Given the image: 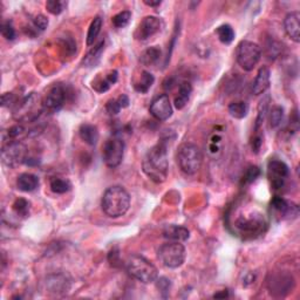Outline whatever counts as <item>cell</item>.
I'll return each mask as SVG.
<instances>
[{"label":"cell","mask_w":300,"mask_h":300,"mask_svg":"<svg viewBox=\"0 0 300 300\" xmlns=\"http://www.w3.org/2000/svg\"><path fill=\"white\" fill-rule=\"evenodd\" d=\"M232 227L236 236L243 239H254L262 236L266 231V216L256 207L238 210L237 216L233 219Z\"/></svg>","instance_id":"6da1fadb"},{"label":"cell","mask_w":300,"mask_h":300,"mask_svg":"<svg viewBox=\"0 0 300 300\" xmlns=\"http://www.w3.org/2000/svg\"><path fill=\"white\" fill-rule=\"evenodd\" d=\"M142 168L144 173L155 183H163L167 179L169 161L167 146L163 142L148 150L143 158Z\"/></svg>","instance_id":"7a4b0ae2"},{"label":"cell","mask_w":300,"mask_h":300,"mask_svg":"<svg viewBox=\"0 0 300 300\" xmlns=\"http://www.w3.org/2000/svg\"><path fill=\"white\" fill-rule=\"evenodd\" d=\"M101 207L110 218H118L127 214L130 208V196L125 188L115 186L104 191Z\"/></svg>","instance_id":"3957f363"},{"label":"cell","mask_w":300,"mask_h":300,"mask_svg":"<svg viewBox=\"0 0 300 300\" xmlns=\"http://www.w3.org/2000/svg\"><path fill=\"white\" fill-rule=\"evenodd\" d=\"M128 273L134 279L141 281L143 284L154 283L158 278V271L153 263L149 262L142 256H130L126 263Z\"/></svg>","instance_id":"277c9868"},{"label":"cell","mask_w":300,"mask_h":300,"mask_svg":"<svg viewBox=\"0 0 300 300\" xmlns=\"http://www.w3.org/2000/svg\"><path fill=\"white\" fill-rule=\"evenodd\" d=\"M177 163L187 175H195L203 163V155L200 148L191 142L181 144L177 151Z\"/></svg>","instance_id":"5b68a950"},{"label":"cell","mask_w":300,"mask_h":300,"mask_svg":"<svg viewBox=\"0 0 300 300\" xmlns=\"http://www.w3.org/2000/svg\"><path fill=\"white\" fill-rule=\"evenodd\" d=\"M262 57V48L259 45L249 40H242L237 46L236 59L244 71L251 72L257 66Z\"/></svg>","instance_id":"8992f818"},{"label":"cell","mask_w":300,"mask_h":300,"mask_svg":"<svg viewBox=\"0 0 300 300\" xmlns=\"http://www.w3.org/2000/svg\"><path fill=\"white\" fill-rule=\"evenodd\" d=\"M157 255L163 265L170 269H177L182 266L187 256L186 248L183 244H181V242L170 241L158 249Z\"/></svg>","instance_id":"52a82bcc"},{"label":"cell","mask_w":300,"mask_h":300,"mask_svg":"<svg viewBox=\"0 0 300 300\" xmlns=\"http://www.w3.org/2000/svg\"><path fill=\"white\" fill-rule=\"evenodd\" d=\"M125 155V142L120 137L113 136L106 141L102 150L103 162L107 167L116 168L122 163Z\"/></svg>","instance_id":"ba28073f"},{"label":"cell","mask_w":300,"mask_h":300,"mask_svg":"<svg viewBox=\"0 0 300 300\" xmlns=\"http://www.w3.org/2000/svg\"><path fill=\"white\" fill-rule=\"evenodd\" d=\"M27 158L26 146L21 142H17V141L7 143L6 146H4L2 150V160L4 164H6L7 167L14 168L23 163H26Z\"/></svg>","instance_id":"9c48e42d"},{"label":"cell","mask_w":300,"mask_h":300,"mask_svg":"<svg viewBox=\"0 0 300 300\" xmlns=\"http://www.w3.org/2000/svg\"><path fill=\"white\" fill-rule=\"evenodd\" d=\"M267 177L273 190H281L290 177L288 165L280 160H270L267 163Z\"/></svg>","instance_id":"30bf717a"},{"label":"cell","mask_w":300,"mask_h":300,"mask_svg":"<svg viewBox=\"0 0 300 300\" xmlns=\"http://www.w3.org/2000/svg\"><path fill=\"white\" fill-rule=\"evenodd\" d=\"M163 26L164 23L161 18L155 16H148L143 18V20L139 24L135 33H134V37H135L136 40L146 41L151 37H154L155 34L160 33Z\"/></svg>","instance_id":"8fae6325"},{"label":"cell","mask_w":300,"mask_h":300,"mask_svg":"<svg viewBox=\"0 0 300 300\" xmlns=\"http://www.w3.org/2000/svg\"><path fill=\"white\" fill-rule=\"evenodd\" d=\"M271 209H272L273 215L279 219H294L299 215L298 205L280 196H274L272 198Z\"/></svg>","instance_id":"7c38bea8"},{"label":"cell","mask_w":300,"mask_h":300,"mask_svg":"<svg viewBox=\"0 0 300 300\" xmlns=\"http://www.w3.org/2000/svg\"><path fill=\"white\" fill-rule=\"evenodd\" d=\"M149 111L158 121H167L172 115V106L167 94H161L150 103Z\"/></svg>","instance_id":"4fadbf2b"},{"label":"cell","mask_w":300,"mask_h":300,"mask_svg":"<svg viewBox=\"0 0 300 300\" xmlns=\"http://www.w3.org/2000/svg\"><path fill=\"white\" fill-rule=\"evenodd\" d=\"M66 89L63 85H55L49 89L47 95L43 100L42 106L45 109L49 111H57L64 107L65 101H66Z\"/></svg>","instance_id":"5bb4252c"},{"label":"cell","mask_w":300,"mask_h":300,"mask_svg":"<svg viewBox=\"0 0 300 300\" xmlns=\"http://www.w3.org/2000/svg\"><path fill=\"white\" fill-rule=\"evenodd\" d=\"M285 32L294 42H300V13L298 11L288 13L284 20Z\"/></svg>","instance_id":"9a60e30c"},{"label":"cell","mask_w":300,"mask_h":300,"mask_svg":"<svg viewBox=\"0 0 300 300\" xmlns=\"http://www.w3.org/2000/svg\"><path fill=\"white\" fill-rule=\"evenodd\" d=\"M224 137L223 133L219 130L212 132L208 139V143L205 148H207L208 156L212 158V160H217L220 157V155L223 154V147H224Z\"/></svg>","instance_id":"2e32d148"},{"label":"cell","mask_w":300,"mask_h":300,"mask_svg":"<svg viewBox=\"0 0 300 300\" xmlns=\"http://www.w3.org/2000/svg\"><path fill=\"white\" fill-rule=\"evenodd\" d=\"M271 72L270 68L263 66L259 68L257 77H256L254 85H252V94L254 95H262L270 88Z\"/></svg>","instance_id":"e0dca14e"},{"label":"cell","mask_w":300,"mask_h":300,"mask_svg":"<svg viewBox=\"0 0 300 300\" xmlns=\"http://www.w3.org/2000/svg\"><path fill=\"white\" fill-rule=\"evenodd\" d=\"M293 285V279L291 276H281V274H277L273 276L272 279L269 281V287L271 290V293H276L278 292L280 295H283L287 292H290Z\"/></svg>","instance_id":"ac0fdd59"},{"label":"cell","mask_w":300,"mask_h":300,"mask_svg":"<svg viewBox=\"0 0 300 300\" xmlns=\"http://www.w3.org/2000/svg\"><path fill=\"white\" fill-rule=\"evenodd\" d=\"M39 183H40L39 182V177L31 172L21 173L17 178L18 189L23 191V193H32V191L37 190Z\"/></svg>","instance_id":"d6986e66"},{"label":"cell","mask_w":300,"mask_h":300,"mask_svg":"<svg viewBox=\"0 0 300 300\" xmlns=\"http://www.w3.org/2000/svg\"><path fill=\"white\" fill-rule=\"evenodd\" d=\"M163 237L170 242H184L190 237V232L184 226L168 225L163 230Z\"/></svg>","instance_id":"ffe728a7"},{"label":"cell","mask_w":300,"mask_h":300,"mask_svg":"<svg viewBox=\"0 0 300 300\" xmlns=\"http://www.w3.org/2000/svg\"><path fill=\"white\" fill-rule=\"evenodd\" d=\"M79 135H80V139L84 141L85 143L89 144V146H95L100 137L99 129H97L96 126L89 124H84L80 126Z\"/></svg>","instance_id":"44dd1931"},{"label":"cell","mask_w":300,"mask_h":300,"mask_svg":"<svg viewBox=\"0 0 300 300\" xmlns=\"http://www.w3.org/2000/svg\"><path fill=\"white\" fill-rule=\"evenodd\" d=\"M191 93H193V86L189 81H183L179 85L178 95L175 97V107L177 109H183L187 106V103L189 102Z\"/></svg>","instance_id":"7402d4cb"},{"label":"cell","mask_w":300,"mask_h":300,"mask_svg":"<svg viewBox=\"0 0 300 300\" xmlns=\"http://www.w3.org/2000/svg\"><path fill=\"white\" fill-rule=\"evenodd\" d=\"M47 285H48L49 290L52 292H67L71 286L70 281L63 274H56V276H52L48 278Z\"/></svg>","instance_id":"603a6c76"},{"label":"cell","mask_w":300,"mask_h":300,"mask_svg":"<svg viewBox=\"0 0 300 300\" xmlns=\"http://www.w3.org/2000/svg\"><path fill=\"white\" fill-rule=\"evenodd\" d=\"M154 82H155L154 75L149 73V72L143 71L140 75V79L136 81V84L134 85V87H135L136 92H139L141 94H146L148 93V90L151 88V86L154 85Z\"/></svg>","instance_id":"cb8c5ba5"},{"label":"cell","mask_w":300,"mask_h":300,"mask_svg":"<svg viewBox=\"0 0 300 300\" xmlns=\"http://www.w3.org/2000/svg\"><path fill=\"white\" fill-rule=\"evenodd\" d=\"M103 20L101 17H95L90 23V26L88 28V33H87V45L92 46L99 37L101 28H102Z\"/></svg>","instance_id":"d4e9b609"},{"label":"cell","mask_w":300,"mask_h":300,"mask_svg":"<svg viewBox=\"0 0 300 300\" xmlns=\"http://www.w3.org/2000/svg\"><path fill=\"white\" fill-rule=\"evenodd\" d=\"M227 109H229L231 116L242 120L249 113V104L245 101H234V102L229 104Z\"/></svg>","instance_id":"484cf974"},{"label":"cell","mask_w":300,"mask_h":300,"mask_svg":"<svg viewBox=\"0 0 300 300\" xmlns=\"http://www.w3.org/2000/svg\"><path fill=\"white\" fill-rule=\"evenodd\" d=\"M161 57V49L158 48L157 46H153L147 48L144 52L141 54V63L146 66H151V65H155L160 60Z\"/></svg>","instance_id":"4316f807"},{"label":"cell","mask_w":300,"mask_h":300,"mask_svg":"<svg viewBox=\"0 0 300 300\" xmlns=\"http://www.w3.org/2000/svg\"><path fill=\"white\" fill-rule=\"evenodd\" d=\"M103 47H104V41L101 40L92 50H89L88 54H87V56L84 59V64L86 66L92 67L94 65L99 63L101 54L103 52Z\"/></svg>","instance_id":"83f0119b"},{"label":"cell","mask_w":300,"mask_h":300,"mask_svg":"<svg viewBox=\"0 0 300 300\" xmlns=\"http://www.w3.org/2000/svg\"><path fill=\"white\" fill-rule=\"evenodd\" d=\"M117 81V72L111 71L109 74L106 75L104 80H101L97 85H93V88L99 93H104L108 89H110L111 86H114Z\"/></svg>","instance_id":"f1b7e54d"},{"label":"cell","mask_w":300,"mask_h":300,"mask_svg":"<svg viewBox=\"0 0 300 300\" xmlns=\"http://www.w3.org/2000/svg\"><path fill=\"white\" fill-rule=\"evenodd\" d=\"M216 33H217V37L219 39V41L222 43H225V45H229V43H231L234 40L233 28L227 24L220 25V26L217 28Z\"/></svg>","instance_id":"f546056e"},{"label":"cell","mask_w":300,"mask_h":300,"mask_svg":"<svg viewBox=\"0 0 300 300\" xmlns=\"http://www.w3.org/2000/svg\"><path fill=\"white\" fill-rule=\"evenodd\" d=\"M50 190L53 191L54 194H66L71 190L72 184L68 179L60 178V177H55V178L50 179L49 183Z\"/></svg>","instance_id":"4dcf8cb0"},{"label":"cell","mask_w":300,"mask_h":300,"mask_svg":"<svg viewBox=\"0 0 300 300\" xmlns=\"http://www.w3.org/2000/svg\"><path fill=\"white\" fill-rule=\"evenodd\" d=\"M284 118V109L280 106H274L270 111V127L278 128Z\"/></svg>","instance_id":"1f68e13d"},{"label":"cell","mask_w":300,"mask_h":300,"mask_svg":"<svg viewBox=\"0 0 300 300\" xmlns=\"http://www.w3.org/2000/svg\"><path fill=\"white\" fill-rule=\"evenodd\" d=\"M12 208L16 215L20 217H27L30 214V202L25 198H18L14 201Z\"/></svg>","instance_id":"d6a6232c"},{"label":"cell","mask_w":300,"mask_h":300,"mask_svg":"<svg viewBox=\"0 0 300 300\" xmlns=\"http://www.w3.org/2000/svg\"><path fill=\"white\" fill-rule=\"evenodd\" d=\"M130 19H132V12L122 11V12L115 14L111 19V23L116 28H125L130 23Z\"/></svg>","instance_id":"836d02e7"},{"label":"cell","mask_w":300,"mask_h":300,"mask_svg":"<svg viewBox=\"0 0 300 300\" xmlns=\"http://www.w3.org/2000/svg\"><path fill=\"white\" fill-rule=\"evenodd\" d=\"M67 6L66 2H61V0H48L46 3V9L49 13L54 14V16H59L64 12L65 7Z\"/></svg>","instance_id":"e575fe53"},{"label":"cell","mask_w":300,"mask_h":300,"mask_svg":"<svg viewBox=\"0 0 300 300\" xmlns=\"http://www.w3.org/2000/svg\"><path fill=\"white\" fill-rule=\"evenodd\" d=\"M260 175V170L258 167H256V165H250L247 169V171H245L244 176H243V183L245 184H251L254 183L256 179L258 178Z\"/></svg>","instance_id":"d590c367"},{"label":"cell","mask_w":300,"mask_h":300,"mask_svg":"<svg viewBox=\"0 0 300 300\" xmlns=\"http://www.w3.org/2000/svg\"><path fill=\"white\" fill-rule=\"evenodd\" d=\"M2 35L6 40H14L16 38V30L11 21H4L2 24Z\"/></svg>","instance_id":"8d00e7d4"},{"label":"cell","mask_w":300,"mask_h":300,"mask_svg":"<svg viewBox=\"0 0 300 300\" xmlns=\"http://www.w3.org/2000/svg\"><path fill=\"white\" fill-rule=\"evenodd\" d=\"M263 144V135L260 133H255L254 137L251 139V149L255 154L259 153L260 148H262Z\"/></svg>","instance_id":"74e56055"},{"label":"cell","mask_w":300,"mask_h":300,"mask_svg":"<svg viewBox=\"0 0 300 300\" xmlns=\"http://www.w3.org/2000/svg\"><path fill=\"white\" fill-rule=\"evenodd\" d=\"M34 26L38 30L45 31L47 26H48V19L45 16H42V14H39V16L34 18Z\"/></svg>","instance_id":"f35d334b"},{"label":"cell","mask_w":300,"mask_h":300,"mask_svg":"<svg viewBox=\"0 0 300 300\" xmlns=\"http://www.w3.org/2000/svg\"><path fill=\"white\" fill-rule=\"evenodd\" d=\"M157 288L160 290L162 293H169V288H170V280L167 279V278L162 277L157 278Z\"/></svg>","instance_id":"ab89813d"},{"label":"cell","mask_w":300,"mask_h":300,"mask_svg":"<svg viewBox=\"0 0 300 300\" xmlns=\"http://www.w3.org/2000/svg\"><path fill=\"white\" fill-rule=\"evenodd\" d=\"M106 109L108 111V114L116 115V114L120 113L121 107H120V104H118L117 100H110V101H108V103L106 106Z\"/></svg>","instance_id":"60d3db41"},{"label":"cell","mask_w":300,"mask_h":300,"mask_svg":"<svg viewBox=\"0 0 300 300\" xmlns=\"http://www.w3.org/2000/svg\"><path fill=\"white\" fill-rule=\"evenodd\" d=\"M16 103V96L12 93H5L2 96V104L4 107H10L11 104Z\"/></svg>","instance_id":"b9f144b4"},{"label":"cell","mask_w":300,"mask_h":300,"mask_svg":"<svg viewBox=\"0 0 300 300\" xmlns=\"http://www.w3.org/2000/svg\"><path fill=\"white\" fill-rule=\"evenodd\" d=\"M24 130L25 129H24L23 126L17 125V126H13V127H11L9 129V132H7V134H9L10 139H16V137L19 136L20 134L24 133Z\"/></svg>","instance_id":"7bdbcfd3"},{"label":"cell","mask_w":300,"mask_h":300,"mask_svg":"<svg viewBox=\"0 0 300 300\" xmlns=\"http://www.w3.org/2000/svg\"><path fill=\"white\" fill-rule=\"evenodd\" d=\"M116 100H117L118 104H120L121 109H122V108H127L129 106V97L126 95V94H122V95Z\"/></svg>","instance_id":"ee69618b"},{"label":"cell","mask_w":300,"mask_h":300,"mask_svg":"<svg viewBox=\"0 0 300 300\" xmlns=\"http://www.w3.org/2000/svg\"><path fill=\"white\" fill-rule=\"evenodd\" d=\"M144 4H146V5H148V6L155 7V6H160L162 4V2H160V0H157V2H148V0H146Z\"/></svg>","instance_id":"f6af8a7d"}]
</instances>
